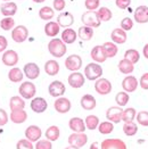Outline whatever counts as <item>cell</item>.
Segmentation results:
<instances>
[{
  "label": "cell",
  "instance_id": "47",
  "mask_svg": "<svg viewBox=\"0 0 148 149\" xmlns=\"http://www.w3.org/2000/svg\"><path fill=\"white\" fill-rule=\"evenodd\" d=\"M121 27L123 31H130L132 27H133V22L131 18L129 17H125L121 21Z\"/></svg>",
  "mask_w": 148,
  "mask_h": 149
},
{
  "label": "cell",
  "instance_id": "24",
  "mask_svg": "<svg viewBox=\"0 0 148 149\" xmlns=\"http://www.w3.org/2000/svg\"><path fill=\"white\" fill-rule=\"evenodd\" d=\"M70 129L73 130L74 132H84L86 130V124L80 117H73L70 120Z\"/></svg>",
  "mask_w": 148,
  "mask_h": 149
},
{
  "label": "cell",
  "instance_id": "50",
  "mask_svg": "<svg viewBox=\"0 0 148 149\" xmlns=\"http://www.w3.org/2000/svg\"><path fill=\"white\" fill-rule=\"evenodd\" d=\"M52 5H54V8H55V10H58V12H61V10H63V9L65 8V6H66V2H65V0H54Z\"/></svg>",
  "mask_w": 148,
  "mask_h": 149
},
{
  "label": "cell",
  "instance_id": "27",
  "mask_svg": "<svg viewBox=\"0 0 148 149\" xmlns=\"http://www.w3.org/2000/svg\"><path fill=\"white\" fill-rule=\"evenodd\" d=\"M76 37H77V34H76V32L74 30H72V29H66V30L63 31L62 33V41L64 43L71 45V43L75 42Z\"/></svg>",
  "mask_w": 148,
  "mask_h": 149
},
{
  "label": "cell",
  "instance_id": "1",
  "mask_svg": "<svg viewBox=\"0 0 148 149\" xmlns=\"http://www.w3.org/2000/svg\"><path fill=\"white\" fill-rule=\"evenodd\" d=\"M48 50L54 57L61 58L66 54L67 49H66L65 43L62 41V39H52L48 43Z\"/></svg>",
  "mask_w": 148,
  "mask_h": 149
},
{
  "label": "cell",
  "instance_id": "7",
  "mask_svg": "<svg viewBox=\"0 0 148 149\" xmlns=\"http://www.w3.org/2000/svg\"><path fill=\"white\" fill-rule=\"evenodd\" d=\"M65 66H66V68L67 70H70V71H77V70H80L81 68V66H82V59H81V57L79 56V55H71V56H68L67 58H66V61H65Z\"/></svg>",
  "mask_w": 148,
  "mask_h": 149
},
{
  "label": "cell",
  "instance_id": "46",
  "mask_svg": "<svg viewBox=\"0 0 148 149\" xmlns=\"http://www.w3.org/2000/svg\"><path fill=\"white\" fill-rule=\"evenodd\" d=\"M16 149H34V147L32 146L31 141H29L27 139H22L17 142Z\"/></svg>",
  "mask_w": 148,
  "mask_h": 149
},
{
  "label": "cell",
  "instance_id": "41",
  "mask_svg": "<svg viewBox=\"0 0 148 149\" xmlns=\"http://www.w3.org/2000/svg\"><path fill=\"white\" fill-rule=\"evenodd\" d=\"M86 125L89 130H95L99 125V118L95 115H89L86 118Z\"/></svg>",
  "mask_w": 148,
  "mask_h": 149
},
{
  "label": "cell",
  "instance_id": "23",
  "mask_svg": "<svg viewBox=\"0 0 148 149\" xmlns=\"http://www.w3.org/2000/svg\"><path fill=\"white\" fill-rule=\"evenodd\" d=\"M91 58L97 63H104L107 58L105 56V52L103 49V46H96L91 50Z\"/></svg>",
  "mask_w": 148,
  "mask_h": 149
},
{
  "label": "cell",
  "instance_id": "57",
  "mask_svg": "<svg viewBox=\"0 0 148 149\" xmlns=\"http://www.w3.org/2000/svg\"><path fill=\"white\" fill-rule=\"evenodd\" d=\"M34 2H37V3H41V2H45L46 0H33Z\"/></svg>",
  "mask_w": 148,
  "mask_h": 149
},
{
  "label": "cell",
  "instance_id": "42",
  "mask_svg": "<svg viewBox=\"0 0 148 149\" xmlns=\"http://www.w3.org/2000/svg\"><path fill=\"white\" fill-rule=\"evenodd\" d=\"M98 130L101 134H108L114 130V125L111 122H103L98 125Z\"/></svg>",
  "mask_w": 148,
  "mask_h": 149
},
{
  "label": "cell",
  "instance_id": "4",
  "mask_svg": "<svg viewBox=\"0 0 148 149\" xmlns=\"http://www.w3.org/2000/svg\"><path fill=\"white\" fill-rule=\"evenodd\" d=\"M29 37V30L24 25H18L16 27H14L12 31V39L17 42V43H22Z\"/></svg>",
  "mask_w": 148,
  "mask_h": 149
},
{
  "label": "cell",
  "instance_id": "2",
  "mask_svg": "<svg viewBox=\"0 0 148 149\" xmlns=\"http://www.w3.org/2000/svg\"><path fill=\"white\" fill-rule=\"evenodd\" d=\"M84 75L88 80L90 81H95L100 79V76L103 75V68L101 66L96 64V63H90L88 64L84 68Z\"/></svg>",
  "mask_w": 148,
  "mask_h": 149
},
{
  "label": "cell",
  "instance_id": "28",
  "mask_svg": "<svg viewBox=\"0 0 148 149\" xmlns=\"http://www.w3.org/2000/svg\"><path fill=\"white\" fill-rule=\"evenodd\" d=\"M45 71L46 73L49 75V76H54V75H57L59 72V64L56 62V61H48V62L45 64Z\"/></svg>",
  "mask_w": 148,
  "mask_h": 149
},
{
  "label": "cell",
  "instance_id": "56",
  "mask_svg": "<svg viewBox=\"0 0 148 149\" xmlns=\"http://www.w3.org/2000/svg\"><path fill=\"white\" fill-rule=\"evenodd\" d=\"M90 149H98V142H94V143L90 146Z\"/></svg>",
  "mask_w": 148,
  "mask_h": 149
},
{
  "label": "cell",
  "instance_id": "52",
  "mask_svg": "<svg viewBox=\"0 0 148 149\" xmlns=\"http://www.w3.org/2000/svg\"><path fill=\"white\" fill-rule=\"evenodd\" d=\"M7 122H8V115H7V113H6L5 109H1L0 108V126L7 124Z\"/></svg>",
  "mask_w": 148,
  "mask_h": 149
},
{
  "label": "cell",
  "instance_id": "16",
  "mask_svg": "<svg viewBox=\"0 0 148 149\" xmlns=\"http://www.w3.org/2000/svg\"><path fill=\"white\" fill-rule=\"evenodd\" d=\"M48 107V104L46 99L41 98V97H37L31 101V109L36 113H43Z\"/></svg>",
  "mask_w": 148,
  "mask_h": 149
},
{
  "label": "cell",
  "instance_id": "9",
  "mask_svg": "<svg viewBox=\"0 0 148 149\" xmlns=\"http://www.w3.org/2000/svg\"><path fill=\"white\" fill-rule=\"evenodd\" d=\"M100 147L101 149H126V145L121 139H106Z\"/></svg>",
  "mask_w": 148,
  "mask_h": 149
},
{
  "label": "cell",
  "instance_id": "14",
  "mask_svg": "<svg viewBox=\"0 0 148 149\" xmlns=\"http://www.w3.org/2000/svg\"><path fill=\"white\" fill-rule=\"evenodd\" d=\"M122 114L123 111L120 107H111L106 112V118L114 123H119L122 120Z\"/></svg>",
  "mask_w": 148,
  "mask_h": 149
},
{
  "label": "cell",
  "instance_id": "31",
  "mask_svg": "<svg viewBox=\"0 0 148 149\" xmlns=\"http://www.w3.org/2000/svg\"><path fill=\"white\" fill-rule=\"evenodd\" d=\"M77 36L83 41H89L91 38L94 37V30H92V27H89V26H86V25L81 26L79 29Z\"/></svg>",
  "mask_w": 148,
  "mask_h": 149
},
{
  "label": "cell",
  "instance_id": "45",
  "mask_svg": "<svg viewBox=\"0 0 148 149\" xmlns=\"http://www.w3.org/2000/svg\"><path fill=\"white\" fill-rule=\"evenodd\" d=\"M137 121H138L139 124L144 125V126H148V112L142 111V112L138 113V115H137Z\"/></svg>",
  "mask_w": 148,
  "mask_h": 149
},
{
  "label": "cell",
  "instance_id": "11",
  "mask_svg": "<svg viewBox=\"0 0 148 149\" xmlns=\"http://www.w3.org/2000/svg\"><path fill=\"white\" fill-rule=\"evenodd\" d=\"M49 93L51 97H61L62 95H64L66 88L64 86V83L61 81H54L49 84Z\"/></svg>",
  "mask_w": 148,
  "mask_h": 149
},
{
  "label": "cell",
  "instance_id": "20",
  "mask_svg": "<svg viewBox=\"0 0 148 149\" xmlns=\"http://www.w3.org/2000/svg\"><path fill=\"white\" fill-rule=\"evenodd\" d=\"M57 23L59 26H63V27L71 26L74 23V16L68 12L61 13L57 17Z\"/></svg>",
  "mask_w": 148,
  "mask_h": 149
},
{
  "label": "cell",
  "instance_id": "34",
  "mask_svg": "<svg viewBox=\"0 0 148 149\" xmlns=\"http://www.w3.org/2000/svg\"><path fill=\"white\" fill-rule=\"evenodd\" d=\"M119 70L123 74H130V73L133 72L135 67H133V64L132 63H130L129 61H126V59H122L121 62L119 63Z\"/></svg>",
  "mask_w": 148,
  "mask_h": 149
},
{
  "label": "cell",
  "instance_id": "6",
  "mask_svg": "<svg viewBox=\"0 0 148 149\" xmlns=\"http://www.w3.org/2000/svg\"><path fill=\"white\" fill-rule=\"evenodd\" d=\"M88 141V137L83 132H76V133H73L68 137V143L73 147H76V148H81L83 147Z\"/></svg>",
  "mask_w": 148,
  "mask_h": 149
},
{
  "label": "cell",
  "instance_id": "40",
  "mask_svg": "<svg viewBox=\"0 0 148 149\" xmlns=\"http://www.w3.org/2000/svg\"><path fill=\"white\" fill-rule=\"evenodd\" d=\"M15 26V21L13 19L12 17H5L0 21V27L3 30V31H9L13 30Z\"/></svg>",
  "mask_w": 148,
  "mask_h": 149
},
{
  "label": "cell",
  "instance_id": "21",
  "mask_svg": "<svg viewBox=\"0 0 148 149\" xmlns=\"http://www.w3.org/2000/svg\"><path fill=\"white\" fill-rule=\"evenodd\" d=\"M122 87L128 92H133V91H136L137 87H138V81L135 76L129 75V76L124 77L123 82H122Z\"/></svg>",
  "mask_w": 148,
  "mask_h": 149
},
{
  "label": "cell",
  "instance_id": "55",
  "mask_svg": "<svg viewBox=\"0 0 148 149\" xmlns=\"http://www.w3.org/2000/svg\"><path fill=\"white\" fill-rule=\"evenodd\" d=\"M144 56L148 59V43L144 47Z\"/></svg>",
  "mask_w": 148,
  "mask_h": 149
},
{
  "label": "cell",
  "instance_id": "19",
  "mask_svg": "<svg viewBox=\"0 0 148 149\" xmlns=\"http://www.w3.org/2000/svg\"><path fill=\"white\" fill-rule=\"evenodd\" d=\"M135 19L137 23H147L148 22V7L147 6H139L135 12Z\"/></svg>",
  "mask_w": 148,
  "mask_h": 149
},
{
  "label": "cell",
  "instance_id": "54",
  "mask_svg": "<svg viewBox=\"0 0 148 149\" xmlns=\"http://www.w3.org/2000/svg\"><path fill=\"white\" fill-rule=\"evenodd\" d=\"M7 46H8V41H7V39L3 37V36H0V52L5 51L6 48H7Z\"/></svg>",
  "mask_w": 148,
  "mask_h": 149
},
{
  "label": "cell",
  "instance_id": "33",
  "mask_svg": "<svg viewBox=\"0 0 148 149\" xmlns=\"http://www.w3.org/2000/svg\"><path fill=\"white\" fill-rule=\"evenodd\" d=\"M9 106H10L12 111H20V109H23L25 107V102L21 97L15 96V97H12L9 100Z\"/></svg>",
  "mask_w": 148,
  "mask_h": 149
},
{
  "label": "cell",
  "instance_id": "25",
  "mask_svg": "<svg viewBox=\"0 0 148 149\" xmlns=\"http://www.w3.org/2000/svg\"><path fill=\"white\" fill-rule=\"evenodd\" d=\"M111 38L114 43L122 45V43H124L126 41V33H125V31H123L122 29H115L112 32Z\"/></svg>",
  "mask_w": 148,
  "mask_h": 149
},
{
  "label": "cell",
  "instance_id": "17",
  "mask_svg": "<svg viewBox=\"0 0 148 149\" xmlns=\"http://www.w3.org/2000/svg\"><path fill=\"white\" fill-rule=\"evenodd\" d=\"M54 107H55V109L58 113L65 114V113H67L71 109V102H70V100L67 99V98L62 97V98H58L55 101Z\"/></svg>",
  "mask_w": 148,
  "mask_h": 149
},
{
  "label": "cell",
  "instance_id": "53",
  "mask_svg": "<svg viewBox=\"0 0 148 149\" xmlns=\"http://www.w3.org/2000/svg\"><path fill=\"white\" fill-rule=\"evenodd\" d=\"M140 87L145 90H148V73H145V74L141 76L140 79Z\"/></svg>",
  "mask_w": 148,
  "mask_h": 149
},
{
  "label": "cell",
  "instance_id": "30",
  "mask_svg": "<svg viewBox=\"0 0 148 149\" xmlns=\"http://www.w3.org/2000/svg\"><path fill=\"white\" fill-rule=\"evenodd\" d=\"M103 49H104L106 58H113L117 54V47L114 42H105L103 45Z\"/></svg>",
  "mask_w": 148,
  "mask_h": 149
},
{
  "label": "cell",
  "instance_id": "48",
  "mask_svg": "<svg viewBox=\"0 0 148 149\" xmlns=\"http://www.w3.org/2000/svg\"><path fill=\"white\" fill-rule=\"evenodd\" d=\"M84 6L88 10H96L99 7V0H86Z\"/></svg>",
  "mask_w": 148,
  "mask_h": 149
},
{
  "label": "cell",
  "instance_id": "10",
  "mask_svg": "<svg viewBox=\"0 0 148 149\" xmlns=\"http://www.w3.org/2000/svg\"><path fill=\"white\" fill-rule=\"evenodd\" d=\"M18 54L15 50H7L5 51V54L2 55L1 61L3 63V65L6 66H15L18 63Z\"/></svg>",
  "mask_w": 148,
  "mask_h": 149
},
{
  "label": "cell",
  "instance_id": "13",
  "mask_svg": "<svg viewBox=\"0 0 148 149\" xmlns=\"http://www.w3.org/2000/svg\"><path fill=\"white\" fill-rule=\"evenodd\" d=\"M42 132L41 129L37 125H30L26 130H25V137L29 141H38L41 137Z\"/></svg>",
  "mask_w": 148,
  "mask_h": 149
},
{
  "label": "cell",
  "instance_id": "26",
  "mask_svg": "<svg viewBox=\"0 0 148 149\" xmlns=\"http://www.w3.org/2000/svg\"><path fill=\"white\" fill-rule=\"evenodd\" d=\"M81 106L86 111H91L96 107V99L91 95H84L81 98Z\"/></svg>",
  "mask_w": 148,
  "mask_h": 149
},
{
  "label": "cell",
  "instance_id": "12",
  "mask_svg": "<svg viewBox=\"0 0 148 149\" xmlns=\"http://www.w3.org/2000/svg\"><path fill=\"white\" fill-rule=\"evenodd\" d=\"M24 74L31 80H36L40 75V68L36 63H27L24 65Z\"/></svg>",
  "mask_w": 148,
  "mask_h": 149
},
{
  "label": "cell",
  "instance_id": "59",
  "mask_svg": "<svg viewBox=\"0 0 148 149\" xmlns=\"http://www.w3.org/2000/svg\"><path fill=\"white\" fill-rule=\"evenodd\" d=\"M2 1H6L7 2V1H10V0H2Z\"/></svg>",
  "mask_w": 148,
  "mask_h": 149
},
{
  "label": "cell",
  "instance_id": "36",
  "mask_svg": "<svg viewBox=\"0 0 148 149\" xmlns=\"http://www.w3.org/2000/svg\"><path fill=\"white\" fill-rule=\"evenodd\" d=\"M46 138L49 141H56L59 138V129H58V126H56V125L50 126L49 129L46 131Z\"/></svg>",
  "mask_w": 148,
  "mask_h": 149
},
{
  "label": "cell",
  "instance_id": "51",
  "mask_svg": "<svg viewBox=\"0 0 148 149\" xmlns=\"http://www.w3.org/2000/svg\"><path fill=\"white\" fill-rule=\"evenodd\" d=\"M115 3H116V6H117L119 8H121V9H125V8H128V7L130 6L131 0H116V1H115Z\"/></svg>",
  "mask_w": 148,
  "mask_h": 149
},
{
  "label": "cell",
  "instance_id": "15",
  "mask_svg": "<svg viewBox=\"0 0 148 149\" xmlns=\"http://www.w3.org/2000/svg\"><path fill=\"white\" fill-rule=\"evenodd\" d=\"M67 81H68V84L71 87L77 89V88H81L84 84V76L81 73H79V72H73L68 76Z\"/></svg>",
  "mask_w": 148,
  "mask_h": 149
},
{
  "label": "cell",
  "instance_id": "44",
  "mask_svg": "<svg viewBox=\"0 0 148 149\" xmlns=\"http://www.w3.org/2000/svg\"><path fill=\"white\" fill-rule=\"evenodd\" d=\"M115 100H116V102L119 104V106H125L126 105V102L129 101V95L126 93V92H119L117 95H116V97H115Z\"/></svg>",
  "mask_w": 148,
  "mask_h": 149
},
{
  "label": "cell",
  "instance_id": "49",
  "mask_svg": "<svg viewBox=\"0 0 148 149\" xmlns=\"http://www.w3.org/2000/svg\"><path fill=\"white\" fill-rule=\"evenodd\" d=\"M51 142L49 140H39L36 145V149H51Z\"/></svg>",
  "mask_w": 148,
  "mask_h": 149
},
{
  "label": "cell",
  "instance_id": "29",
  "mask_svg": "<svg viewBox=\"0 0 148 149\" xmlns=\"http://www.w3.org/2000/svg\"><path fill=\"white\" fill-rule=\"evenodd\" d=\"M59 27L61 26L56 22H48L45 25V33L50 38L56 37L59 33Z\"/></svg>",
  "mask_w": 148,
  "mask_h": 149
},
{
  "label": "cell",
  "instance_id": "58",
  "mask_svg": "<svg viewBox=\"0 0 148 149\" xmlns=\"http://www.w3.org/2000/svg\"><path fill=\"white\" fill-rule=\"evenodd\" d=\"M65 149H80V148H76V147H73V146H70V147H66Z\"/></svg>",
  "mask_w": 148,
  "mask_h": 149
},
{
  "label": "cell",
  "instance_id": "22",
  "mask_svg": "<svg viewBox=\"0 0 148 149\" xmlns=\"http://www.w3.org/2000/svg\"><path fill=\"white\" fill-rule=\"evenodd\" d=\"M26 120H27V113L24 112L23 109L12 111V113H10V121L16 123V124L24 123Z\"/></svg>",
  "mask_w": 148,
  "mask_h": 149
},
{
  "label": "cell",
  "instance_id": "39",
  "mask_svg": "<svg viewBox=\"0 0 148 149\" xmlns=\"http://www.w3.org/2000/svg\"><path fill=\"white\" fill-rule=\"evenodd\" d=\"M123 131L126 136L132 137V136L136 134L137 131H138L137 124H135L133 122H126V123H124V125H123Z\"/></svg>",
  "mask_w": 148,
  "mask_h": 149
},
{
  "label": "cell",
  "instance_id": "5",
  "mask_svg": "<svg viewBox=\"0 0 148 149\" xmlns=\"http://www.w3.org/2000/svg\"><path fill=\"white\" fill-rule=\"evenodd\" d=\"M18 92L25 99H31V98L34 97V95L37 92V88L32 82H27L26 81V82H23L21 84V87L18 89Z\"/></svg>",
  "mask_w": 148,
  "mask_h": 149
},
{
  "label": "cell",
  "instance_id": "32",
  "mask_svg": "<svg viewBox=\"0 0 148 149\" xmlns=\"http://www.w3.org/2000/svg\"><path fill=\"white\" fill-rule=\"evenodd\" d=\"M23 72L18 68V67H13L12 70L9 71L8 73V79L14 82V83H17V82H21L23 80Z\"/></svg>",
  "mask_w": 148,
  "mask_h": 149
},
{
  "label": "cell",
  "instance_id": "8",
  "mask_svg": "<svg viewBox=\"0 0 148 149\" xmlns=\"http://www.w3.org/2000/svg\"><path fill=\"white\" fill-rule=\"evenodd\" d=\"M95 89L99 95H108L112 91V83L107 79H98L95 83Z\"/></svg>",
  "mask_w": 148,
  "mask_h": 149
},
{
  "label": "cell",
  "instance_id": "43",
  "mask_svg": "<svg viewBox=\"0 0 148 149\" xmlns=\"http://www.w3.org/2000/svg\"><path fill=\"white\" fill-rule=\"evenodd\" d=\"M136 116V111L135 108H126L125 111H123V114H122V120L124 122H132L133 118Z\"/></svg>",
  "mask_w": 148,
  "mask_h": 149
},
{
  "label": "cell",
  "instance_id": "18",
  "mask_svg": "<svg viewBox=\"0 0 148 149\" xmlns=\"http://www.w3.org/2000/svg\"><path fill=\"white\" fill-rule=\"evenodd\" d=\"M0 10L5 17H12L17 12V5L15 2H12V1H7V2L1 5Z\"/></svg>",
  "mask_w": 148,
  "mask_h": 149
},
{
  "label": "cell",
  "instance_id": "38",
  "mask_svg": "<svg viewBox=\"0 0 148 149\" xmlns=\"http://www.w3.org/2000/svg\"><path fill=\"white\" fill-rule=\"evenodd\" d=\"M139 58H140V55H139V52L135 49L126 50L125 54H124V59L129 61V62L132 63V64H136V63L139 61Z\"/></svg>",
  "mask_w": 148,
  "mask_h": 149
},
{
  "label": "cell",
  "instance_id": "35",
  "mask_svg": "<svg viewBox=\"0 0 148 149\" xmlns=\"http://www.w3.org/2000/svg\"><path fill=\"white\" fill-rule=\"evenodd\" d=\"M96 13H97V16H98L100 22H107V21L111 19L112 16H113L111 9H108L107 7H100L98 12Z\"/></svg>",
  "mask_w": 148,
  "mask_h": 149
},
{
  "label": "cell",
  "instance_id": "3",
  "mask_svg": "<svg viewBox=\"0 0 148 149\" xmlns=\"http://www.w3.org/2000/svg\"><path fill=\"white\" fill-rule=\"evenodd\" d=\"M81 21L86 26L92 27V29L94 27H98L100 25V21H99L98 16H97V13L94 12V10H89V12L83 13L82 16H81Z\"/></svg>",
  "mask_w": 148,
  "mask_h": 149
},
{
  "label": "cell",
  "instance_id": "37",
  "mask_svg": "<svg viewBox=\"0 0 148 149\" xmlns=\"http://www.w3.org/2000/svg\"><path fill=\"white\" fill-rule=\"evenodd\" d=\"M39 16L41 19L43 21H50L52 17H54V9L51 7H42L40 10H39Z\"/></svg>",
  "mask_w": 148,
  "mask_h": 149
}]
</instances>
